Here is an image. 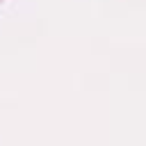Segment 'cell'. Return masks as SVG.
Returning <instances> with one entry per match:
<instances>
[]
</instances>
